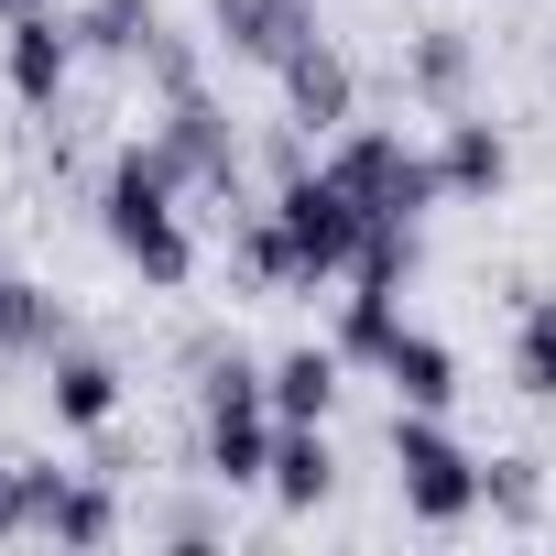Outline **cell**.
Wrapping results in <instances>:
<instances>
[{
	"label": "cell",
	"instance_id": "ffe728a7",
	"mask_svg": "<svg viewBox=\"0 0 556 556\" xmlns=\"http://www.w3.org/2000/svg\"><path fill=\"white\" fill-rule=\"evenodd\" d=\"M23 12H55V0H0V23H23Z\"/></svg>",
	"mask_w": 556,
	"mask_h": 556
},
{
	"label": "cell",
	"instance_id": "7c38bea8",
	"mask_svg": "<svg viewBox=\"0 0 556 556\" xmlns=\"http://www.w3.org/2000/svg\"><path fill=\"white\" fill-rule=\"evenodd\" d=\"M306 34H328L317 0H207V45H218L229 66H262V77H273Z\"/></svg>",
	"mask_w": 556,
	"mask_h": 556
},
{
	"label": "cell",
	"instance_id": "3957f363",
	"mask_svg": "<svg viewBox=\"0 0 556 556\" xmlns=\"http://www.w3.org/2000/svg\"><path fill=\"white\" fill-rule=\"evenodd\" d=\"M382 458H393V502H404L426 534H458V523L480 513V458L458 447V426H447V415H426V404H393V426H382Z\"/></svg>",
	"mask_w": 556,
	"mask_h": 556
},
{
	"label": "cell",
	"instance_id": "44dd1931",
	"mask_svg": "<svg viewBox=\"0 0 556 556\" xmlns=\"http://www.w3.org/2000/svg\"><path fill=\"white\" fill-rule=\"evenodd\" d=\"M545 77H556V34H545Z\"/></svg>",
	"mask_w": 556,
	"mask_h": 556
},
{
	"label": "cell",
	"instance_id": "7a4b0ae2",
	"mask_svg": "<svg viewBox=\"0 0 556 556\" xmlns=\"http://www.w3.org/2000/svg\"><path fill=\"white\" fill-rule=\"evenodd\" d=\"M262 207H273V229H285L295 285H306V295H317V285H350V262H361V240H371V207L339 186V164H295V175H273Z\"/></svg>",
	"mask_w": 556,
	"mask_h": 556
},
{
	"label": "cell",
	"instance_id": "e0dca14e",
	"mask_svg": "<svg viewBox=\"0 0 556 556\" xmlns=\"http://www.w3.org/2000/svg\"><path fill=\"white\" fill-rule=\"evenodd\" d=\"M262 371H273V415H285V426H328L350 350H285V361H262Z\"/></svg>",
	"mask_w": 556,
	"mask_h": 556
},
{
	"label": "cell",
	"instance_id": "ac0fdd59",
	"mask_svg": "<svg viewBox=\"0 0 556 556\" xmlns=\"http://www.w3.org/2000/svg\"><path fill=\"white\" fill-rule=\"evenodd\" d=\"M513 393L523 404H556V285L545 295H513Z\"/></svg>",
	"mask_w": 556,
	"mask_h": 556
},
{
	"label": "cell",
	"instance_id": "ba28073f",
	"mask_svg": "<svg viewBox=\"0 0 556 556\" xmlns=\"http://www.w3.org/2000/svg\"><path fill=\"white\" fill-rule=\"evenodd\" d=\"M393 88H404L426 121L480 110V34H469V23H415V34H393Z\"/></svg>",
	"mask_w": 556,
	"mask_h": 556
},
{
	"label": "cell",
	"instance_id": "d6986e66",
	"mask_svg": "<svg viewBox=\"0 0 556 556\" xmlns=\"http://www.w3.org/2000/svg\"><path fill=\"white\" fill-rule=\"evenodd\" d=\"M393 328H404V295H393V285H350V306H339V350H350L361 371L393 350Z\"/></svg>",
	"mask_w": 556,
	"mask_h": 556
},
{
	"label": "cell",
	"instance_id": "4fadbf2b",
	"mask_svg": "<svg viewBox=\"0 0 556 556\" xmlns=\"http://www.w3.org/2000/svg\"><path fill=\"white\" fill-rule=\"evenodd\" d=\"M77 339V306L55 295V285H34V273H0V361H55Z\"/></svg>",
	"mask_w": 556,
	"mask_h": 556
},
{
	"label": "cell",
	"instance_id": "30bf717a",
	"mask_svg": "<svg viewBox=\"0 0 556 556\" xmlns=\"http://www.w3.org/2000/svg\"><path fill=\"white\" fill-rule=\"evenodd\" d=\"M437 186H447V207H502V186H513V131H502L491 110H447V121H437Z\"/></svg>",
	"mask_w": 556,
	"mask_h": 556
},
{
	"label": "cell",
	"instance_id": "9a60e30c",
	"mask_svg": "<svg viewBox=\"0 0 556 556\" xmlns=\"http://www.w3.org/2000/svg\"><path fill=\"white\" fill-rule=\"evenodd\" d=\"M77 45H88V66H142L153 45H164V0H77Z\"/></svg>",
	"mask_w": 556,
	"mask_h": 556
},
{
	"label": "cell",
	"instance_id": "5bb4252c",
	"mask_svg": "<svg viewBox=\"0 0 556 556\" xmlns=\"http://www.w3.org/2000/svg\"><path fill=\"white\" fill-rule=\"evenodd\" d=\"M371 371L393 382V404H426V415H447V404H458V350H447L437 328H393V350H382Z\"/></svg>",
	"mask_w": 556,
	"mask_h": 556
},
{
	"label": "cell",
	"instance_id": "5b68a950",
	"mask_svg": "<svg viewBox=\"0 0 556 556\" xmlns=\"http://www.w3.org/2000/svg\"><path fill=\"white\" fill-rule=\"evenodd\" d=\"M153 131H164V153H175V175H186V197H218L229 218L251 207V142H240V121H229V99H207V88H186V99H164V110H153Z\"/></svg>",
	"mask_w": 556,
	"mask_h": 556
},
{
	"label": "cell",
	"instance_id": "8992f818",
	"mask_svg": "<svg viewBox=\"0 0 556 556\" xmlns=\"http://www.w3.org/2000/svg\"><path fill=\"white\" fill-rule=\"evenodd\" d=\"M12 534H34V545H121L131 502L110 491V469H55V458L23 447V523Z\"/></svg>",
	"mask_w": 556,
	"mask_h": 556
},
{
	"label": "cell",
	"instance_id": "52a82bcc",
	"mask_svg": "<svg viewBox=\"0 0 556 556\" xmlns=\"http://www.w3.org/2000/svg\"><path fill=\"white\" fill-rule=\"evenodd\" d=\"M77 66H88V45H77V12H66V0H55V12L0 23V88H12V110L55 121L66 88H77Z\"/></svg>",
	"mask_w": 556,
	"mask_h": 556
},
{
	"label": "cell",
	"instance_id": "2e32d148",
	"mask_svg": "<svg viewBox=\"0 0 556 556\" xmlns=\"http://www.w3.org/2000/svg\"><path fill=\"white\" fill-rule=\"evenodd\" d=\"M285 513H317L328 491H339V447H328V426H285L273 437V480H262Z\"/></svg>",
	"mask_w": 556,
	"mask_h": 556
},
{
	"label": "cell",
	"instance_id": "9c48e42d",
	"mask_svg": "<svg viewBox=\"0 0 556 556\" xmlns=\"http://www.w3.org/2000/svg\"><path fill=\"white\" fill-rule=\"evenodd\" d=\"M273 99H285V121L317 131V142L350 131V121H361V66H350V45H339V34H306L285 66H273Z\"/></svg>",
	"mask_w": 556,
	"mask_h": 556
},
{
	"label": "cell",
	"instance_id": "8fae6325",
	"mask_svg": "<svg viewBox=\"0 0 556 556\" xmlns=\"http://www.w3.org/2000/svg\"><path fill=\"white\" fill-rule=\"evenodd\" d=\"M121 404H131V371H121L110 350L66 339V350L45 361V415H55L66 437H110V426H121Z\"/></svg>",
	"mask_w": 556,
	"mask_h": 556
},
{
	"label": "cell",
	"instance_id": "277c9868",
	"mask_svg": "<svg viewBox=\"0 0 556 556\" xmlns=\"http://www.w3.org/2000/svg\"><path fill=\"white\" fill-rule=\"evenodd\" d=\"M328 164H339V186H350L371 218H437V207H447V186H437V142H404L393 121H350V131H328Z\"/></svg>",
	"mask_w": 556,
	"mask_h": 556
},
{
	"label": "cell",
	"instance_id": "6da1fadb",
	"mask_svg": "<svg viewBox=\"0 0 556 556\" xmlns=\"http://www.w3.org/2000/svg\"><path fill=\"white\" fill-rule=\"evenodd\" d=\"M88 218H99L110 262L131 273L142 295H186V285H197V229H186V175H175L164 131H142V142H121V153L99 164V197H88Z\"/></svg>",
	"mask_w": 556,
	"mask_h": 556
}]
</instances>
